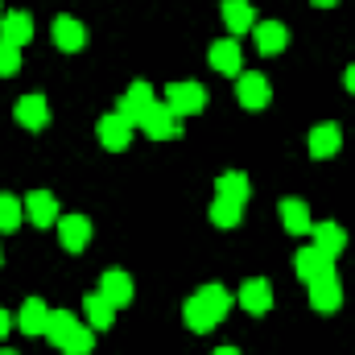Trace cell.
Listing matches in <instances>:
<instances>
[{"label":"cell","mask_w":355,"mask_h":355,"mask_svg":"<svg viewBox=\"0 0 355 355\" xmlns=\"http://www.w3.org/2000/svg\"><path fill=\"white\" fill-rule=\"evenodd\" d=\"M227 306H232V293L223 289V285H202L194 297H186V306H182V318H186V327L190 331H211V327H219L223 322V314H227Z\"/></svg>","instance_id":"obj_1"},{"label":"cell","mask_w":355,"mask_h":355,"mask_svg":"<svg viewBox=\"0 0 355 355\" xmlns=\"http://www.w3.org/2000/svg\"><path fill=\"white\" fill-rule=\"evenodd\" d=\"M141 128H145V137H153V141H170L182 132V116H178L170 103H149L145 107V116H141Z\"/></svg>","instance_id":"obj_2"},{"label":"cell","mask_w":355,"mask_h":355,"mask_svg":"<svg viewBox=\"0 0 355 355\" xmlns=\"http://www.w3.org/2000/svg\"><path fill=\"white\" fill-rule=\"evenodd\" d=\"M297 277L306 281V285H314V281H327V277H335V257H327L318 244H306L302 252H297Z\"/></svg>","instance_id":"obj_3"},{"label":"cell","mask_w":355,"mask_h":355,"mask_svg":"<svg viewBox=\"0 0 355 355\" xmlns=\"http://www.w3.org/2000/svg\"><path fill=\"white\" fill-rule=\"evenodd\" d=\"M132 128H137V124H128L120 112H107V116L99 120V145H103V149H112V153H120V149H128Z\"/></svg>","instance_id":"obj_4"},{"label":"cell","mask_w":355,"mask_h":355,"mask_svg":"<svg viewBox=\"0 0 355 355\" xmlns=\"http://www.w3.org/2000/svg\"><path fill=\"white\" fill-rule=\"evenodd\" d=\"M166 103L174 107L178 116H194V112H202L207 95H202L198 83H170V87H166Z\"/></svg>","instance_id":"obj_5"},{"label":"cell","mask_w":355,"mask_h":355,"mask_svg":"<svg viewBox=\"0 0 355 355\" xmlns=\"http://www.w3.org/2000/svg\"><path fill=\"white\" fill-rule=\"evenodd\" d=\"M149 103H153V87H149L145 79H137L132 87L120 95V107H116V112H120L128 124H141V116H145V107H149Z\"/></svg>","instance_id":"obj_6"},{"label":"cell","mask_w":355,"mask_h":355,"mask_svg":"<svg viewBox=\"0 0 355 355\" xmlns=\"http://www.w3.org/2000/svg\"><path fill=\"white\" fill-rule=\"evenodd\" d=\"M58 240H62L67 252H83L91 244V219H83V215H62L58 219Z\"/></svg>","instance_id":"obj_7"},{"label":"cell","mask_w":355,"mask_h":355,"mask_svg":"<svg viewBox=\"0 0 355 355\" xmlns=\"http://www.w3.org/2000/svg\"><path fill=\"white\" fill-rule=\"evenodd\" d=\"M25 215H29V223L50 227V223H58V198H54L50 190H33V194L25 198Z\"/></svg>","instance_id":"obj_8"},{"label":"cell","mask_w":355,"mask_h":355,"mask_svg":"<svg viewBox=\"0 0 355 355\" xmlns=\"http://www.w3.org/2000/svg\"><path fill=\"white\" fill-rule=\"evenodd\" d=\"M99 293L120 310V306H128V302H132V277H128V272H120V268H107V272L99 277Z\"/></svg>","instance_id":"obj_9"},{"label":"cell","mask_w":355,"mask_h":355,"mask_svg":"<svg viewBox=\"0 0 355 355\" xmlns=\"http://www.w3.org/2000/svg\"><path fill=\"white\" fill-rule=\"evenodd\" d=\"M268 95H272V91H268V79H265V75H257V71H248V75L236 83V99H240L244 107H252V112H261V107H265Z\"/></svg>","instance_id":"obj_10"},{"label":"cell","mask_w":355,"mask_h":355,"mask_svg":"<svg viewBox=\"0 0 355 355\" xmlns=\"http://www.w3.org/2000/svg\"><path fill=\"white\" fill-rule=\"evenodd\" d=\"M54 42H58V50L79 54V50L87 46V29H83L75 17H58V21H54Z\"/></svg>","instance_id":"obj_11"},{"label":"cell","mask_w":355,"mask_h":355,"mask_svg":"<svg viewBox=\"0 0 355 355\" xmlns=\"http://www.w3.org/2000/svg\"><path fill=\"white\" fill-rule=\"evenodd\" d=\"M17 120H21L25 128H46V124H50V103H46V95H21V99H17Z\"/></svg>","instance_id":"obj_12"},{"label":"cell","mask_w":355,"mask_h":355,"mask_svg":"<svg viewBox=\"0 0 355 355\" xmlns=\"http://www.w3.org/2000/svg\"><path fill=\"white\" fill-rule=\"evenodd\" d=\"M310 306H314L318 314H335V310L343 306V289H339V281H335V277L314 281V285H310Z\"/></svg>","instance_id":"obj_13"},{"label":"cell","mask_w":355,"mask_h":355,"mask_svg":"<svg viewBox=\"0 0 355 355\" xmlns=\"http://www.w3.org/2000/svg\"><path fill=\"white\" fill-rule=\"evenodd\" d=\"M50 314H54V310H46V302H42V297H29V302L21 306V314H17V327H21L25 335H46Z\"/></svg>","instance_id":"obj_14"},{"label":"cell","mask_w":355,"mask_h":355,"mask_svg":"<svg viewBox=\"0 0 355 355\" xmlns=\"http://www.w3.org/2000/svg\"><path fill=\"white\" fill-rule=\"evenodd\" d=\"M240 306L248 310V314H268V306H272V289H268L265 277H257V281H244V289H240Z\"/></svg>","instance_id":"obj_15"},{"label":"cell","mask_w":355,"mask_h":355,"mask_svg":"<svg viewBox=\"0 0 355 355\" xmlns=\"http://www.w3.org/2000/svg\"><path fill=\"white\" fill-rule=\"evenodd\" d=\"M306 145H310V157H335L339 145H343V137H339L335 124H318V128H310Z\"/></svg>","instance_id":"obj_16"},{"label":"cell","mask_w":355,"mask_h":355,"mask_svg":"<svg viewBox=\"0 0 355 355\" xmlns=\"http://www.w3.org/2000/svg\"><path fill=\"white\" fill-rule=\"evenodd\" d=\"M29 37H33V21H29V12H4V17H0V42L25 46Z\"/></svg>","instance_id":"obj_17"},{"label":"cell","mask_w":355,"mask_h":355,"mask_svg":"<svg viewBox=\"0 0 355 355\" xmlns=\"http://www.w3.org/2000/svg\"><path fill=\"white\" fill-rule=\"evenodd\" d=\"M281 223H285L289 236H302V232L314 227V223H310V207H306L302 198H285V202H281Z\"/></svg>","instance_id":"obj_18"},{"label":"cell","mask_w":355,"mask_h":355,"mask_svg":"<svg viewBox=\"0 0 355 355\" xmlns=\"http://www.w3.org/2000/svg\"><path fill=\"white\" fill-rule=\"evenodd\" d=\"M310 236H314V244H318L327 257H339V252L347 248V232H343L339 223H314Z\"/></svg>","instance_id":"obj_19"},{"label":"cell","mask_w":355,"mask_h":355,"mask_svg":"<svg viewBox=\"0 0 355 355\" xmlns=\"http://www.w3.org/2000/svg\"><path fill=\"white\" fill-rule=\"evenodd\" d=\"M285 42H289V29H285L281 21H261V25H257V50H261V54H281Z\"/></svg>","instance_id":"obj_20"},{"label":"cell","mask_w":355,"mask_h":355,"mask_svg":"<svg viewBox=\"0 0 355 355\" xmlns=\"http://www.w3.org/2000/svg\"><path fill=\"white\" fill-rule=\"evenodd\" d=\"M211 67L219 75H240V46L236 42H211Z\"/></svg>","instance_id":"obj_21"},{"label":"cell","mask_w":355,"mask_h":355,"mask_svg":"<svg viewBox=\"0 0 355 355\" xmlns=\"http://www.w3.org/2000/svg\"><path fill=\"white\" fill-rule=\"evenodd\" d=\"M223 25H227L232 33H244V29H252V25H257V17H252V4H248V0H223Z\"/></svg>","instance_id":"obj_22"},{"label":"cell","mask_w":355,"mask_h":355,"mask_svg":"<svg viewBox=\"0 0 355 355\" xmlns=\"http://www.w3.org/2000/svg\"><path fill=\"white\" fill-rule=\"evenodd\" d=\"M248 194H252V186H248V178L240 174V170H227V174L219 178V194L215 198H232V202H248Z\"/></svg>","instance_id":"obj_23"},{"label":"cell","mask_w":355,"mask_h":355,"mask_svg":"<svg viewBox=\"0 0 355 355\" xmlns=\"http://www.w3.org/2000/svg\"><path fill=\"white\" fill-rule=\"evenodd\" d=\"M83 310H87V322L99 327V331L112 327V318H116V306H112L103 293H87V297H83Z\"/></svg>","instance_id":"obj_24"},{"label":"cell","mask_w":355,"mask_h":355,"mask_svg":"<svg viewBox=\"0 0 355 355\" xmlns=\"http://www.w3.org/2000/svg\"><path fill=\"white\" fill-rule=\"evenodd\" d=\"M75 327H79V322H75V314H71V310H54V314H50V327H46V339L62 347V343L75 335Z\"/></svg>","instance_id":"obj_25"},{"label":"cell","mask_w":355,"mask_h":355,"mask_svg":"<svg viewBox=\"0 0 355 355\" xmlns=\"http://www.w3.org/2000/svg\"><path fill=\"white\" fill-rule=\"evenodd\" d=\"M244 219V207L240 202H232V198H215L211 202V223L215 227H236Z\"/></svg>","instance_id":"obj_26"},{"label":"cell","mask_w":355,"mask_h":355,"mask_svg":"<svg viewBox=\"0 0 355 355\" xmlns=\"http://www.w3.org/2000/svg\"><path fill=\"white\" fill-rule=\"evenodd\" d=\"M21 219H25V202L12 194H0V232H12Z\"/></svg>","instance_id":"obj_27"},{"label":"cell","mask_w":355,"mask_h":355,"mask_svg":"<svg viewBox=\"0 0 355 355\" xmlns=\"http://www.w3.org/2000/svg\"><path fill=\"white\" fill-rule=\"evenodd\" d=\"M91 347H95V335L87 327H75V335L62 343V355H91Z\"/></svg>","instance_id":"obj_28"},{"label":"cell","mask_w":355,"mask_h":355,"mask_svg":"<svg viewBox=\"0 0 355 355\" xmlns=\"http://www.w3.org/2000/svg\"><path fill=\"white\" fill-rule=\"evenodd\" d=\"M21 71V46L0 42V75H17Z\"/></svg>","instance_id":"obj_29"},{"label":"cell","mask_w":355,"mask_h":355,"mask_svg":"<svg viewBox=\"0 0 355 355\" xmlns=\"http://www.w3.org/2000/svg\"><path fill=\"white\" fill-rule=\"evenodd\" d=\"M8 327H12V318H8V310H0V339L8 335Z\"/></svg>","instance_id":"obj_30"},{"label":"cell","mask_w":355,"mask_h":355,"mask_svg":"<svg viewBox=\"0 0 355 355\" xmlns=\"http://www.w3.org/2000/svg\"><path fill=\"white\" fill-rule=\"evenodd\" d=\"M343 83H347V91H352V95H355V62H352V67H347V75H343Z\"/></svg>","instance_id":"obj_31"},{"label":"cell","mask_w":355,"mask_h":355,"mask_svg":"<svg viewBox=\"0 0 355 355\" xmlns=\"http://www.w3.org/2000/svg\"><path fill=\"white\" fill-rule=\"evenodd\" d=\"M211 355H240L236 347H219V352H211Z\"/></svg>","instance_id":"obj_32"},{"label":"cell","mask_w":355,"mask_h":355,"mask_svg":"<svg viewBox=\"0 0 355 355\" xmlns=\"http://www.w3.org/2000/svg\"><path fill=\"white\" fill-rule=\"evenodd\" d=\"M314 4H322V8H331V4H335V0H314Z\"/></svg>","instance_id":"obj_33"},{"label":"cell","mask_w":355,"mask_h":355,"mask_svg":"<svg viewBox=\"0 0 355 355\" xmlns=\"http://www.w3.org/2000/svg\"><path fill=\"white\" fill-rule=\"evenodd\" d=\"M0 355H17V352H0Z\"/></svg>","instance_id":"obj_34"},{"label":"cell","mask_w":355,"mask_h":355,"mask_svg":"<svg viewBox=\"0 0 355 355\" xmlns=\"http://www.w3.org/2000/svg\"><path fill=\"white\" fill-rule=\"evenodd\" d=\"M0 261H4V257H0Z\"/></svg>","instance_id":"obj_35"}]
</instances>
